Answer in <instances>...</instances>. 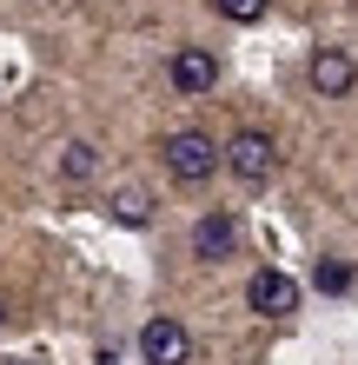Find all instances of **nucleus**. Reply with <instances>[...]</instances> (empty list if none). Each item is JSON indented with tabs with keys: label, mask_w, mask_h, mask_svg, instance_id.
Returning <instances> with one entry per match:
<instances>
[{
	"label": "nucleus",
	"mask_w": 358,
	"mask_h": 365,
	"mask_svg": "<svg viewBox=\"0 0 358 365\" xmlns=\"http://www.w3.org/2000/svg\"><path fill=\"white\" fill-rule=\"evenodd\" d=\"M219 166L239 186H272V173H279V140L259 133V126H239V133L219 146Z\"/></svg>",
	"instance_id": "1"
},
{
	"label": "nucleus",
	"mask_w": 358,
	"mask_h": 365,
	"mask_svg": "<svg viewBox=\"0 0 358 365\" xmlns=\"http://www.w3.org/2000/svg\"><path fill=\"white\" fill-rule=\"evenodd\" d=\"M159 153H166V173H173L179 186H206V180L219 173V140L199 133V126H179Z\"/></svg>",
	"instance_id": "2"
},
{
	"label": "nucleus",
	"mask_w": 358,
	"mask_h": 365,
	"mask_svg": "<svg viewBox=\"0 0 358 365\" xmlns=\"http://www.w3.org/2000/svg\"><path fill=\"white\" fill-rule=\"evenodd\" d=\"M166 80H173V93H186V100L213 93V87H219V53H213V47H173Z\"/></svg>",
	"instance_id": "3"
},
{
	"label": "nucleus",
	"mask_w": 358,
	"mask_h": 365,
	"mask_svg": "<svg viewBox=\"0 0 358 365\" xmlns=\"http://www.w3.org/2000/svg\"><path fill=\"white\" fill-rule=\"evenodd\" d=\"M246 306L259 312V319H285V312H299V279H285L279 266H259L246 279Z\"/></svg>",
	"instance_id": "4"
},
{
	"label": "nucleus",
	"mask_w": 358,
	"mask_h": 365,
	"mask_svg": "<svg viewBox=\"0 0 358 365\" xmlns=\"http://www.w3.org/2000/svg\"><path fill=\"white\" fill-rule=\"evenodd\" d=\"M139 359L146 365H186V359H193V332H186L179 326V319H146V326H139Z\"/></svg>",
	"instance_id": "5"
},
{
	"label": "nucleus",
	"mask_w": 358,
	"mask_h": 365,
	"mask_svg": "<svg viewBox=\"0 0 358 365\" xmlns=\"http://www.w3.org/2000/svg\"><path fill=\"white\" fill-rule=\"evenodd\" d=\"M352 87H358V60L345 47H319L312 53V93L319 100H345Z\"/></svg>",
	"instance_id": "6"
},
{
	"label": "nucleus",
	"mask_w": 358,
	"mask_h": 365,
	"mask_svg": "<svg viewBox=\"0 0 358 365\" xmlns=\"http://www.w3.org/2000/svg\"><path fill=\"white\" fill-rule=\"evenodd\" d=\"M233 252H239V220L233 212H206V220L193 226V259L219 266V259H233Z\"/></svg>",
	"instance_id": "7"
},
{
	"label": "nucleus",
	"mask_w": 358,
	"mask_h": 365,
	"mask_svg": "<svg viewBox=\"0 0 358 365\" xmlns=\"http://www.w3.org/2000/svg\"><path fill=\"white\" fill-rule=\"evenodd\" d=\"M100 173V146L93 140H67V146H60V180H67V186H87Z\"/></svg>",
	"instance_id": "8"
},
{
	"label": "nucleus",
	"mask_w": 358,
	"mask_h": 365,
	"mask_svg": "<svg viewBox=\"0 0 358 365\" xmlns=\"http://www.w3.org/2000/svg\"><path fill=\"white\" fill-rule=\"evenodd\" d=\"M107 212H113L120 226H153V200H146L139 186H126V192H113V206H107Z\"/></svg>",
	"instance_id": "9"
},
{
	"label": "nucleus",
	"mask_w": 358,
	"mask_h": 365,
	"mask_svg": "<svg viewBox=\"0 0 358 365\" xmlns=\"http://www.w3.org/2000/svg\"><path fill=\"white\" fill-rule=\"evenodd\" d=\"M312 286L339 299V292H352V266H345V259H319V272H312Z\"/></svg>",
	"instance_id": "10"
},
{
	"label": "nucleus",
	"mask_w": 358,
	"mask_h": 365,
	"mask_svg": "<svg viewBox=\"0 0 358 365\" xmlns=\"http://www.w3.org/2000/svg\"><path fill=\"white\" fill-rule=\"evenodd\" d=\"M213 7L233 20V27H252V20H265V0H213Z\"/></svg>",
	"instance_id": "11"
},
{
	"label": "nucleus",
	"mask_w": 358,
	"mask_h": 365,
	"mask_svg": "<svg viewBox=\"0 0 358 365\" xmlns=\"http://www.w3.org/2000/svg\"><path fill=\"white\" fill-rule=\"evenodd\" d=\"M27 365H40V359H27Z\"/></svg>",
	"instance_id": "12"
}]
</instances>
